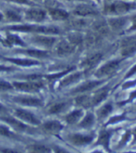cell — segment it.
Instances as JSON below:
<instances>
[{"label": "cell", "mask_w": 136, "mask_h": 153, "mask_svg": "<svg viewBox=\"0 0 136 153\" xmlns=\"http://www.w3.org/2000/svg\"><path fill=\"white\" fill-rule=\"evenodd\" d=\"M7 29L15 32L44 34V35H52V36L61 34L60 29L55 26H44V25H16L7 27Z\"/></svg>", "instance_id": "1"}, {"label": "cell", "mask_w": 136, "mask_h": 153, "mask_svg": "<svg viewBox=\"0 0 136 153\" xmlns=\"http://www.w3.org/2000/svg\"><path fill=\"white\" fill-rule=\"evenodd\" d=\"M136 9V4L127 0H116L105 6L103 12L114 16H123Z\"/></svg>", "instance_id": "2"}, {"label": "cell", "mask_w": 136, "mask_h": 153, "mask_svg": "<svg viewBox=\"0 0 136 153\" xmlns=\"http://www.w3.org/2000/svg\"><path fill=\"white\" fill-rule=\"evenodd\" d=\"M12 85L15 90H17L21 93L24 94H35L44 88L45 81L41 80H14L12 81Z\"/></svg>", "instance_id": "3"}, {"label": "cell", "mask_w": 136, "mask_h": 153, "mask_svg": "<svg viewBox=\"0 0 136 153\" xmlns=\"http://www.w3.org/2000/svg\"><path fill=\"white\" fill-rule=\"evenodd\" d=\"M122 59H113L108 62L102 65L99 68H97L94 72L95 76L98 79H103L105 78H109V76L114 75L118 69L119 66L122 63Z\"/></svg>", "instance_id": "4"}, {"label": "cell", "mask_w": 136, "mask_h": 153, "mask_svg": "<svg viewBox=\"0 0 136 153\" xmlns=\"http://www.w3.org/2000/svg\"><path fill=\"white\" fill-rule=\"evenodd\" d=\"M31 42L37 46L40 50L50 51L54 48L57 39L52 35L34 34V36L31 38Z\"/></svg>", "instance_id": "5"}, {"label": "cell", "mask_w": 136, "mask_h": 153, "mask_svg": "<svg viewBox=\"0 0 136 153\" xmlns=\"http://www.w3.org/2000/svg\"><path fill=\"white\" fill-rule=\"evenodd\" d=\"M119 52L122 58H128L136 53V35L122 38L119 43Z\"/></svg>", "instance_id": "6"}, {"label": "cell", "mask_w": 136, "mask_h": 153, "mask_svg": "<svg viewBox=\"0 0 136 153\" xmlns=\"http://www.w3.org/2000/svg\"><path fill=\"white\" fill-rule=\"evenodd\" d=\"M13 116L19 119L20 120L24 121V123H28L30 125L38 126L41 124L39 119L37 118L35 114H33L31 111L26 110L24 108H16L13 109Z\"/></svg>", "instance_id": "7"}, {"label": "cell", "mask_w": 136, "mask_h": 153, "mask_svg": "<svg viewBox=\"0 0 136 153\" xmlns=\"http://www.w3.org/2000/svg\"><path fill=\"white\" fill-rule=\"evenodd\" d=\"M0 121H2L7 125L10 126L12 129H14L15 131H17V132L26 133V132H30V130H31V128L26 123H24V121L20 120L19 119H17L14 116H10L9 114L0 116Z\"/></svg>", "instance_id": "8"}, {"label": "cell", "mask_w": 136, "mask_h": 153, "mask_svg": "<svg viewBox=\"0 0 136 153\" xmlns=\"http://www.w3.org/2000/svg\"><path fill=\"white\" fill-rule=\"evenodd\" d=\"M73 13L78 17L87 18V17H93L99 15V10H97V7L89 3H80L74 7Z\"/></svg>", "instance_id": "9"}, {"label": "cell", "mask_w": 136, "mask_h": 153, "mask_svg": "<svg viewBox=\"0 0 136 153\" xmlns=\"http://www.w3.org/2000/svg\"><path fill=\"white\" fill-rule=\"evenodd\" d=\"M106 24L112 31L116 33H121L127 30V25H129V17L125 16H114L106 20Z\"/></svg>", "instance_id": "10"}, {"label": "cell", "mask_w": 136, "mask_h": 153, "mask_svg": "<svg viewBox=\"0 0 136 153\" xmlns=\"http://www.w3.org/2000/svg\"><path fill=\"white\" fill-rule=\"evenodd\" d=\"M103 52L100 51L92 53V54H89L88 56H86L80 63V66L83 69V72L86 73L92 71L93 68H95L99 65L101 60L103 59Z\"/></svg>", "instance_id": "11"}, {"label": "cell", "mask_w": 136, "mask_h": 153, "mask_svg": "<svg viewBox=\"0 0 136 153\" xmlns=\"http://www.w3.org/2000/svg\"><path fill=\"white\" fill-rule=\"evenodd\" d=\"M11 101L15 104H18L24 106H29V108H38L44 105L43 101L40 98L31 96V95H17L12 96Z\"/></svg>", "instance_id": "12"}, {"label": "cell", "mask_w": 136, "mask_h": 153, "mask_svg": "<svg viewBox=\"0 0 136 153\" xmlns=\"http://www.w3.org/2000/svg\"><path fill=\"white\" fill-rule=\"evenodd\" d=\"M53 49L55 50L56 54L60 57H66L72 55L77 51V47L70 43L66 38L57 41Z\"/></svg>", "instance_id": "13"}, {"label": "cell", "mask_w": 136, "mask_h": 153, "mask_svg": "<svg viewBox=\"0 0 136 153\" xmlns=\"http://www.w3.org/2000/svg\"><path fill=\"white\" fill-rule=\"evenodd\" d=\"M69 143L77 147H84L90 144L94 139L93 134H71L67 137Z\"/></svg>", "instance_id": "14"}, {"label": "cell", "mask_w": 136, "mask_h": 153, "mask_svg": "<svg viewBox=\"0 0 136 153\" xmlns=\"http://www.w3.org/2000/svg\"><path fill=\"white\" fill-rule=\"evenodd\" d=\"M1 59L7 61L10 64H13L18 66L22 67H31L39 65L40 62L37 60H34L32 58H19V57H1Z\"/></svg>", "instance_id": "15"}, {"label": "cell", "mask_w": 136, "mask_h": 153, "mask_svg": "<svg viewBox=\"0 0 136 153\" xmlns=\"http://www.w3.org/2000/svg\"><path fill=\"white\" fill-rule=\"evenodd\" d=\"M41 125V129L44 133L51 135H58L64 128V125L59 120H48Z\"/></svg>", "instance_id": "16"}, {"label": "cell", "mask_w": 136, "mask_h": 153, "mask_svg": "<svg viewBox=\"0 0 136 153\" xmlns=\"http://www.w3.org/2000/svg\"><path fill=\"white\" fill-rule=\"evenodd\" d=\"M48 14L42 9H36V7H31L25 11V18L30 22H42L47 19Z\"/></svg>", "instance_id": "17"}, {"label": "cell", "mask_w": 136, "mask_h": 153, "mask_svg": "<svg viewBox=\"0 0 136 153\" xmlns=\"http://www.w3.org/2000/svg\"><path fill=\"white\" fill-rule=\"evenodd\" d=\"M104 79H97V80H89L86 81L84 83H82L81 85L78 86L75 89H74V91H72V94H85L87 91H92L96 88H98L99 86L102 85V83L103 82Z\"/></svg>", "instance_id": "18"}, {"label": "cell", "mask_w": 136, "mask_h": 153, "mask_svg": "<svg viewBox=\"0 0 136 153\" xmlns=\"http://www.w3.org/2000/svg\"><path fill=\"white\" fill-rule=\"evenodd\" d=\"M48 12H49V16L56 22H63L69 19V13L65 10L61 9L59 6L48 7Z\"/></svg>", "instance_id": "19"}, {"label": "cell", "mask_w": 136, "mask_h": 153, "mask_svg": "<svg viewBox=\"0 0 136 153\" xmlns=\"http://www.w3.org/2000/svg\"><path fill=\"white\" fill-rule=\"evenodd\" d=\"M109 91H110L109 87L107 86L103 87L98 91H96L92 95H90V97H92V106H95L97 105L101 104L102 102H103L108 96Z\"/></svg>", "instance_id": "20"}, {"label": "cell", "mask_w": 136, "mask_h": 153, "mask_svg": "<svg viewBox=\"0 0 136 153\" xmlns=\"http://www.w3.org/2000/svg\"><path fill=\"white\" fill-rule=\"evenodd\" d=\"M83 73H84L83 71L74 72V70L69 72L68 74L65 75V76L62 79V81L60 82V86H61V87H67V86L71 85V84H74L75 82L79 81Z\"/></svg>", "instance_id": "21"}, {"label": "cell", "mask_w": 136, "mask_h": 153, "mask_svg": "<svg viewBox=\"0 0 136 153\" xmlns=\"http://www.w3.org/2000/svg\"><path fill=\"white\" fill-rule=\"evenodd\" d=\"M21 53L29 56L32 59H45L50 56L49 51H44L40 49H28V50H21Z\"/></svg>", "instance_id": "22"}, {"label": "cell", "mask_w": 136, "mask_h": 153, "mask_svg": "<svg viewBox=\"0 0 136 153\" xmlns=\"http://www.w3.org/2000/svg\"><path fill=\"white\" fill-rule=\"evenodd\" d=\"M66 39L78 48V47H81L85 43V36L77 30V31L68 34Z\"/></svg>", "instance_id": "23"}, {"label": "cell", "mask_w": 136, "mask_h": 153, "mask_svg": "<svg viewBox=\"0 0 136 153\" xmlns=\"http://www.w3.org/2000/svg\"><path fill=\"white\" fill-rule=\"evenodd\" d=\"M27 153H52V149L41 143L29 144L26 147Z\"/></svg>", "instance_id": "24"}, {"label": "cell", "mask_w": 136, "mask_h": 153, "mask_svg": "<svg viewBox=\"0 0 136 153\" xmlns=\"http://www.w3.org/2000/svg\"><path fill=\"white\" fill-rule=\"evenodd\" d=\"M83 116H84V112H83L82 109H75L70 113H68L64 117V120L67 124L74 125L79 122L80 120L83 118Z\"/></svg>", "instance_id": "25"}, {"label": "cell", "mask_w": 136, "mask_h": 153, "mask_svg": "<svg viewBox=\"0 0 136 153\" xmlns=\"http://www.w3.org/2000/svg\"><path fill=\"white\" fill-rule=\"evenodd\" d=\"M112 136V132L108 131V130H102L99 133L98 135V139H97V145H101L103 148L109 150V142L110 138Z\"/></svg>", "instance_id": "26"}, {"label": "cell", "mask_w": 136, "mask_h": 153, "mask_svg": "<svg viewBox=\"0 0 136 153\" xmlns=\"http://www.w3.org/2000/svg\"><path fill=\"white\" fill-rule=\"evenodd\" d=\"M69 103L68 102H56V103H53L51 104L48 109H47V113L50 114V115H56V114H59V113H62L63 111H64Z\"/></svg>", "instance_id": "27"}, {"label": "cell", "mask_w": 136, "mask_h": 153, "mask_svg": "<svg viewBox=\"0 0 136 153\" xmlns=\"http://www.w3.org/2000/svg\"><path fill=\"white\" fill-rule=\"evenodd\" d=\"M2 43L5 45V46H21V47H24L25 46V43L24 41L21 39V37H19L18 36H15V35H12V34H9L4 40H2Z\"/></svg>", "instance_id": "28"}, {"label": "cell", "mask_w": 136, "mask_h": 153, "mask_svg": "<svg viewBox=\"0 0 136 153\" xmlns=\"http://www.w3.org/2000/svg\"><path fill=\"white\" fill-rule=\"evenodd\" d=\"M75 103L77 105L83 108H92V97H90V95L81 94L80 95L75 98Z\"/></svg>", "instance_id": "29"}, {"label": "cell", "mask_w": 136, "mask_h": 153, "mask_svg": "<svg viewBox=\"0 0 136 153\" xmlns=\"http://www.w3.org/2000/svg\"><path fill=\"white\" fill-rule=\"evenodd\" d=\"M95 123V116L92 114V113H90V112H88L84 117H83L82 120H80L79 121V127L81 128H90V127H92Z\"/></svg>", "instance_id": "30"}, {"label": "cell", "mask_w": 136, "mask_h": 153, "mask_svg": "<svg viewBox=\"0 0 136 153\" xmlns=\"http://www.w3.org/2000/svg\"><path fill=\"white\" fill-rule=\"evenodd\" d=\"M113 110V105L112 103H106L103 105L101 108L97 110V118L103 120L105 118H107V116H109V114L112 112Z\"/></svg>", "instance_id": "31"}, {"label": "cell", "mask_w": 136, "mask_h": 153, "mask_svg": "<svg viewBox=\"0 0 136 153\" xmlns=\"http://www.w3.org/2000/svg\"><path fill=\"white\" fill-rule=\"evenodd\" d=\"M0 137H6V138H11V139H17L18 135L13 131H11L9 125L1 121L0 123Z\"/></svg>", "instance_id": "32"}, {"label": "cell", "mask_w": 136, "mask_h": 153, "mask_svg": "<svg viewBox=\"0 0 136 153\" xmlns=\"http://www.w3.org/2000/svg\"><path fill=\"white\" fill-rule=\"evenodd\" d=\"M5 16L6 18L13 22H21V16L20 15V13H18L17 11L12 10H9L5 12Z\"/></svg>", "instance_id": "33"}, {"label": "cell", "mask_w": 136, "mask_h": 153, "mask_svg": "<svg viewBox=\"0 0 136 153\" xmlns=\"http://www.w3.org/2000/svg\"><path fill=\"white\" fill-rule=\"evenodd\" d=\"M14 90L12 82L0 79V93H5V91H10Z\"/></svg>", "instance_id": "34"}, {"label": "cell", "mask_w": 136, "mask_h": 153, "mask_svg": "<svg viewBox=\"0 0 136 153\" xmlns=\"http://www.w3.org/2000/svg\"><path fill=\"white\" fill-rule=\"evenodd\" d=\"M129 24H130V26L127 28L126 32L131 33V32L136 31V14L132 15L131 17H129Z\"/></svg>", "instance_id": "35"}, {"label": "cell", "mask_w": 136, "mask_h": 153, "mask_svg": "<svg viewBox=\"0 0 136 153\" xmlns=\"http://www.w3.org/2000/svg\"><path fill=\"white\" fill-rule=\"evenodd\" d=\"M0 153H24L21 150L12 148H7V147H0Z\"/></svg>", "instance_id": "36"}, {"label": "cell", "mask_w": 136, "mask_h": 153, "mask_svg": "<svg viewBox=\"0 0 136 153\" xmlns=\"http://www.w3.org/2000/svg\"><path fill=\"white\" fill-rule=\"evenodd\" d=\"M14 70L15 69L12 66H7V65L0 64V72H11V71H14Z\"/></svg>", "instance_id": "37"}, {"label": "cell", "mask_w": 136, "mask_h": 153, "mask_svg": "<svg viewBox=\"0 0 136 153\" xmlns=\"http://www.w3.org/2000/svg\"><path fill=\"white\" fill-rule=\"evenodd\" d=\"M135 74H136V64L131 68L129 71H128V73L125 76V79H129V78H131V76H132L133 75H135Z\"/></svg>", "instance_id": "38"}, {"label": "cell", "mask_w": 136, "mask_h": 153, "mask_svg": "<svg viewBox=\"0 0 136 153\" xmlns=\"http://www.w3.org/2000/svg\"><path fill=\"white\" fill-rule=\"evenodd\" d=\"M125 119V115H121V116H118V117H115V118H113L109 120L108 122V124H113V123H115V122H118V121H120V120H123Z\"/></svg>", "instance_id": "39"}, {"label": "cell", "mask_w": 136, "mask_h": 153, "mask_svg": "<svg viewBox=\"0 0 136 153\" xmlns=\"http://www.w3.org/2000/svg\"><path fill=\"white\" fill-rule=\"evenodd\" d=\"M10 2H13L16 4H21V5H31V2L29 0H7Z\"/></svg>", "instance_id": "40"}, {"label": "cell", "mask_w": 136, "mask_h": 153, "mask_svg": "<svg viewBox=\"0 0 136 153\" xmlns=\"http://www.w3.org/2000/svg\"><path fill=\"white\" fill-rule=\"evenodd\" d=\"M53 149H53L54 153H71L70 151L66 150L65 149L61 148V147H58V146H54Z\"/></svg>", "instance_id": "41"}, {"label": "cell", "mask_w": 136, "mask_h": 153, "mask_svg": "<svg viewBox=\"0 0 136 153\" xmlns=\"http://www.w3.org/2000/svg\"><path fill=\"white\" fill-rule=\"evenodd\" d=\"M131 134H132L131 132H127V133L124 134L123 138L121 139V144H120V145H124V144H126L128 141H129V140H130V137H131Z\"/></svg>", "instance_id": "42"}, {"label": "cell", "mask_w": 136, "mask_h": 153, "mask_svg": "<svg viewBox=\"0 0 136 153\" xmlns=\"http://www.w3.org/2000/svg\"><path fill=\"white\" fill-rule=\"evenodd\" d=\"M7 106H5L1 102H0V116H2V115H7Z\"/></svg>", "instance_id": "43"}, {"label": "cell", "mask_w": 136, "mask_h": 153, "mask_svg": "<svg viewBox=\"0 0 136 153\" xmlns=\"http://www.w3.org/2000/svg\"><path fill=\"white\" fill-rule=\"evenodd\" d=\"M135 98H136V91H132V94H131V95H130V98L127 100V103H128V102H130V101H132V100H133V99H135Z\"/></svg>", "instance_id": "44"}, {"label": "cell", "mask_w": 136, "mask_h": 153, "mask_svg": "<svg viewBox=\"0 0 136 153\" xmlns=\"http://www.w3.org/2000/svg\"><path fill=\"white\" fill-rule=\"evenodd\" d=\"M132 135H133V143H135L136 142V127L132 130Z\"/></svg>", "instance_id": "45"}, {"label": "cell", "mask_w": 136, "mask_h": 153, "mask_svg": "<svg viewBox=\"0 0 136 153\" xmlns=\"http://www.w3.org/2000/svg\"><path fill=\"white\" fill-rule=\"evenodd\" d=\"M90 153H103V152H102V151H100V150H95V151L90 152Z\"/></svg>", "instance_id": "46"}, {"label": "cell", "mask_w": 136, "mask_h": 153, "mask_svg": "<svg viewBox=\"0 0 136 153\" xmlns=\"http://www.w3.org/2000/svg\"><path fill=\"white\" fill-rule=\"evenodd\" d=\"M2 19H3V14L0 13V21H2Z\"/></svg>", "instance_id": "47"}, {"label": "cell", "mask_w": 136, "mask_h": 153, "mask_svg": "<svg viewBox=\"0 0 136 153\" xmlns=\"http://www.w3.org/2000/svg\"><path fill=\"white\" fill-rule=\"evenodd\" d=\"M127 153H136V152H127Z\"/></svg>", "instance_id": "48"}, {"label": "cell", "mask_w": 136, "mask_h": 153, "mask_svg": "<svg viewBox=\"0 0 136 153\" xmlns=\"http://www.w3.org/2000/svg\"><path fill=\"white\" fill-rule=\"evenodd\" d=\"M96 1H100V0H96Z\"/></svg>", "instance_id": "49"}, {"label": "cell", "mask_w": 136, "mask_h": 153, "mask_svg": "<svg viewBox=\"0 0 136 153\" xmlns=\"http://www.w3.org/2000/svg\"><path fill=\"white\" fill-rule=\"evenodd\" d=\"M127 1H128V0H127ZM129 1H130V0H129Z\"/></svg>", "instance_id": "50"}, {"label": "cell", "mask_w": 136, "mask_h": 153, "mask_svg": "<svg viewBox=\"0 0 136 153\" xmlns=\"http://www.w3.org/2000/svg\"><path fill=\"white\" fill-rule=\"evenodd\" d=\"M108 1H110V0H108Z\"/></svg>", "instance_id": "51"}]
</instances>
